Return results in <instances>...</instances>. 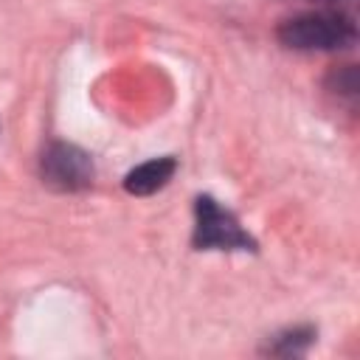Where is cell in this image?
Here are the masks:
<instances>
[{
    "label": "cell",
    "mask_w": 360,
    "mask_h": 360,
    "mask_svg": "<svg viewBox=\"0 0 360 360\" xmlns=\"http://www.w3.org/2000/svg\"><path fill=\"white\" fill-rule=\"evenodd\" d=\"M276 37L292 51H340L357 39V28L343 11H309L284 20Z\"/></svg>",
    "instance_id": "obj_1"
},
{
    "label": "cell",
    "mask_w": 360,
    "mask_h": 360,
    "mask_svg": "<svg viewBox=\"0 0 360 360\" xmlns=\"http://www.w3.org/2000/svg\"><path fill=\"white\" fill-rule=\"evenodd\" d=\"M197 250H256V239L239 225V219L222 208L214 197L200 194L194 200V236Z\"/></svg>",
    "instance_id": "obj_2"
},
{
    "label": "cell",
    "mask_w": 360,
    "mask_h": 360,
    "mask_svg": "<svg viewBox=\"0 0 360 360\" xmlns=\"http://www.w3.org/2000/svg\"><path fill=\"white\" fill-rule=\"evenodd\" d=\"M39 177L48 188L73 194V191H84L93 186L96 166H93V158L82 146L68 143V141H53L39 158Z\"/></svg>",
    "instance_id": "obj_3"
},
{
    "label": "cell",
    "mask_w": 360,
    "mask_h": 360,
    "mask_svg": "<svg viewBox=\"0 0 360 360\" xmlns=\"http://www.w3.org/2000/svg\"><path fill=\"white\" fill-rule=\"evenodd\" d=\"M177 172V160L172 155H163V158H152L135 169L127 172L124 177V191L127 194H135V197H149L155 191H160Z\"/></svg>",
    "instance_id": "obj_4"
},
{
    "label": "cell",
    "mask_w": 360,
    "mask_h": 360,
    "mask_svg": "<svg viewBox=\"0 0 360 360\" xmlns=\"http://www.w3.org/2000/svg\"><path fill=\"white\" fill-rule=\"evenodd\" d=\"M315 338H318V329L315 326H309V323H304V326H290V329H284V332H278V335H273V338H267V343H264V354H273V357H304L307 352H309V346L315 343Z\"/></svg>",
    "instance_id": "obj_5"
},
{
    "label": "cell",
    "mask_w": 360,
    "mask_h": 360,
    "mask_svg": "<svg viewBox=\"0 0 360 360\" xmlns=\"http://www.w3.org/2000/svg\"><path fill=\"white\" fill-rule=\"evenodd\" d=\"M326 87H329V90H332L338 98H343V101H349V104L354 107V101H357V93H360L357 68H354V65H343V68L332 70V73H329V82H326Z\"/></svg>",
    "instance_id": "obj_6"
},
{
    "label": "cell",
    "mask_w": 360,
    "mask_h": 360,
    "mask_svg": "<svg viewBox=\"0 0 360 360\" xmlns=\"http://www.w3.org/2000/svg\"><path fill=\"white\" fill-rule=\"evenodd\" d=\"M312 3H321V6H338V3H343V0H312Z\"/></svg>",
    "instance_id": "obj_7"
}]
</instances>
